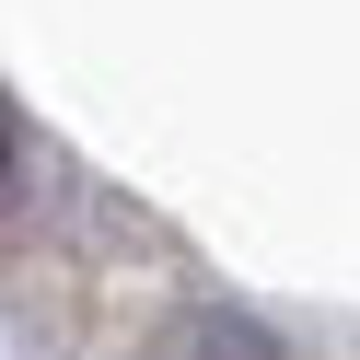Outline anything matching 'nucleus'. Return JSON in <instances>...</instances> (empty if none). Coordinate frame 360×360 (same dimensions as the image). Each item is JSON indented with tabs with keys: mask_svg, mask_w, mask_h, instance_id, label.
Here are the masks:
<instances>
[{
	"mask_svg": "<svg viewBox=\"0 0 360 360\" xmlns=\"http://www.w3.org/2000/svg\"><path fill=\"white\" fill-rule=\"evenodd\" d=\"M151 360H279V337L244 326V314H174V326L151 337Z\"/></svg>",
	"mask_w": 360,
	"mask_h": 360,
	"instance_id": "nucleus-1",
	"label": "nucleus"
},
{
	"mask_svg": "<svg viewBox=\"0 0 360 360\" xmlns=\"http://www.w3.org/2000/svg\"><path fill=\"white\" fill-rule=\"evenodd\" d=\"M0 198H12V117H0Z\"/></svg>",
	"mask_w": 360,
	"mask_h": 360,
	"instance_id": "nucleus-2",
	"label": "nucleus"
}]
</instances>
